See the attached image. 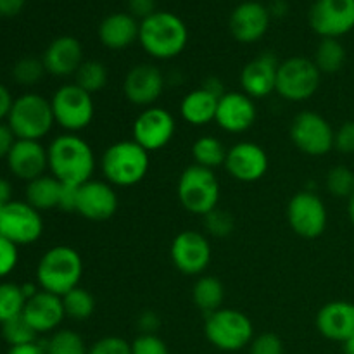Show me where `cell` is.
Here are the masks:
<instances>
[{"label":"cell","instance_id":"obj_1","mask_svg":"<svg viewBox=\"0 0 354 354\" xmlns=\"http://www.w3.org/2000/svg\"><path fill=\"white\" fill-rule=\"evenodd\" d=\"M48 169L64 185H83L95 171V156L85 138L78 133H62L47 147Z\"/></svg>","mask_w":354,"mask_h":354},{"label":"cell","instance_id":"obj_2","mask_svg":"<svg viewBox=\"0 0 354 354\" xmlns=\"http://www.w3.org/2000/svg\"><path fill=\"white\" fill-rule=\"evenodd\" d=\"M138 41L151 57L159 61L175 59L185 50L189 30L182 17L168 10H156L140 21Z\"/></svg>","mask_w":354,"mask_h":354},{"label":"cell","instance_id":"obj_3","mask_svg":"<svg viewBox=\"0 0 354 354\" xmlns=\"http://www.w3.org/2000/svg\"><path fill=\"white\" fill-rule=\"evenodd\" d=\"M83 277V259L69 245H55L40 258L37 266V283L41 290L66 296L76 289Z\"/></svg>","mask_w":354,"mask_h":354},{"label":"cell","instance_id":"obj_4","mask_svg":"<svg viewBox=\"0 0 354 354\" xmlns=\"http://www.w3.org/2000/svg\"><path fill=\"white\" fill-rule=\"evenodd\" d=\"M151 156L135 140H121L109 145L100 159V169L113 187H133L147 176Z\"/></svg>","mask_w":354,"mask_h":354},{"label":"cell","instance_id":"obj_5","mask_svg":"<svg viewBox=\"0 0 354 354\" xmlns=\"http://www.w3.org/2000/svg\"><path fill=\"white\" fill-rule=\"evenodd\" d=\"M54 111L50 100L40 93H24L14 99L7 124L19 140H38L47 137L54 127Z\"/></svg>","mask_w":354,"mask_h":354},{"label":"cell","instance_id":"obj_6","mask_svg":"<svg viewBox=\"0 0 354 354\" xmlns=\"http://www.w3.org/2000/svg\"><path fill=\"white\" fill-rule=\"evenodd\" d=\"M204 335L214 348L225 353H235L248 348L254 339L251 318L239 310L220 308L206 315Z\"/></svg>","mask_w":354,"mask_h":354},{"label":"cell","instance_id":"obj_7","mask_svg":"<svg viewBox=\"0 0 354 354\" xmlns=\"http://www.w3.org/2000/svg\"><path fill=\"white\" fill-rule=\"evenodd\" d=\"M178 201L189 213L206 216L216 209L220 203L221 189L213 169L190 165L183 169L176 185Z\"/></svg>","mask_w":354,"mask_h":354},{"label":"cell","instance_id":"obj_8","mask_svg":"<svg viewBox=\"0 0 354 354\" xmlns=\"http://www.w3.org/2000/svg\"><path fill=\"white\" fill-rule=\"evenodd\" d=\"M54 120L66 133H78L90 127L95 116L92 93L80 88L76 83L59 86L50 99Z\"/></svg>","mask_w":354,"mask_h":354},{"label":"cell","instance_id":"obj_9","mask_svg":"<svg viewBox=\"0 0 354 354\" xmlns=\"http://www.w3.org/2000/svg\"><path fill=\"white\" fill-rule=\"evenodd\" d=\"M320 82L322 73L313 59L296 55L280 62L275 92L289 102H304L318 92Z\"/></svg>","mask_w":354,"mask_h":354},{"label":"cell","instance_id":"obj_10","mask_svg":"<svg viewBox=\"0 0 354 354\" xmlns=\"http://www.w3.org/2000/svg\"><path fill=\"white\" fill-rule=\"evenodd\" d=\"M290 140L303 154L311 158L327 156L334 149L335 131L322 114L303 111L290 123Z\"/></svg>","mask_w":354,"mask_h":354},{"label":"cell","instance_id":"obj_11","mask_svg":"<svg viewBox=\"0 0 354 354\" xmlns=\"http://www.w3.org/2000/svg\"><path fill=\"white\" fill-rule=\"evenodd\" d=\"M44 234V220L40 211L26 201H10L0 209V235L12 244L28 245L37 242Z\"/></svg>","mask_w":354,"mask_h":354},{"label":"cell","instance_id":"obj_12","mask_svg":"<svg viewBox=\"0 0 354 354\" xmlns=\"http://www.w3.org/2000/svg\"><path fill=\"white\" fill-rule=\"evenodd\" d=\"M287 221L296 235L303 239H318L328 223L327 206L311 190L297 192L287 206Z\"/></svg>","mask_w":354,"mask_h":354},{"label":"cell","instance_id":"obj_13","mask_svg":"<svg viewBox=\"0 0 354 354\" xmlns=\"http://www.w3.org/2000/svg\"><path fill=\"white\" fill-rule=\"evenodd\" d=\"M175 130L176 121L173 114L162 107L152 106L135 118L131 140L137 142L151 154V152L165 149L175 137Z\"/></svg>","mask_w":354,"mask_h":354},{"label":"cell","instance_id":"obj_14","mask_svg":"<svg viewBox=\"0 0 354 354\" xmlns=\"http://www.w3.org/2000/svg\"><path fill=\"white\" fill-rule=\"evenodd\" d=\"M311 30L322 38H341L354 30V0H317L310 9Z\"/></svg>","mask_w":354,"mask_h":354},{"label":"cell","instance_id":"obj_15","mask_svg":"<svg viewBox=\"0 0 354 354\" xmlns=\"http://www.w3.org/2000/svg\"><path fill=\"white\" fill-rule=\"evenodd\" d=\"M171 261L178 272L185 275H201L211 263V244L207 237L196 230H183L173 239Z\"/></svg>","mask_w":354,"mask_h":354},{"label":"cell","instance_id":"obj_16","mask_svg":"<svg viewBox=\"0 0 354 354\" xmlns=\"http://www.w3.org/2000/svg\"><path fill=\"white\" fill-rule=\"evenodd\" d=\"M166 78L154 64H137L127 73L123 82V93L133 106L152 107L162 95Z\"/></svg>","mask_w":354,"mask_h":354},{"label":"cell","instance_id":"obj_17","mask_svg":"<svg viewBox=\"0 0 354 354\" xmlns=\"http://www.w3.org/2000/svg\"><path fill=\"white\" fill-rule=\"evenodd\" d=\"M268 154L254 142H239L227 151L225 169L242 183H254L268 171Z\"/></svg>","mask_w":354,"mask_h":354},{"label":"cell","instance_id":"obj_18","mask_svg":"<svg viewBox=\"0 0 354 354\" xmlns=\"http://www.w3.org/2000/svg\"><path fill=\"white\" fill-rule=\"evenodd\" d=\"M118 194L111 183L102 180H90L78 187V207L76 213L88 221H107L118 211Z\"/></svg>","mask_w":354,"mask_h":354},{"label":"cell","instance_id":"obj_19","mask_svg":"<svg viewBox=\"0 0 354 354\" xmlns=\"http://www.w3.org/2000/svg\"><path fill=\"white\" fill-rule=\"evenodd\" d=\"M270 21H272V14H270L268 7L256 0H248V2L239 3L232 10L228 26H230L232 37L237 41L256 44L266 35Z\"/></svg>","mask_w":354,"mask_h":354},{"label":"cell","instance_id":"obj_20","mask_svg":"<svg viewBox=\"0 0 354 354\" xmlns=\"http://www.w3.org/2000/svg\"><path fill=\"white\" fill-rule=\"evenodd\" d=\"M279 59L272 52H263L249 61L241 71L242 92L251 99H265L277 90Z\"/></svg>","mask_w":354,"mask_h":354},{"label":"cell","instance_id":"obj_21","mask_svg":"<svg viewBox=\"0 0 354 354\" xmlns=\"http://www.w3.org/2000/svg\"><path fill=\"white\" fill-rule=\"evenodd\" d=\"M258 118L254 99L244 92H227L218 102L214 123L227 133H244Z\"/></svg>","mask_w":354,"mask_h":354},{"label":"cell","instance_id":"obj_22","mask_svg":"<svg viewBox=\"0 0 354 354\" xmlns=\"http://www.w3.org/2000/svg\"><path fill=\"white\" fill-rule=\"evenodd\" d=\"M7 166L16 178L31 182V180L45 175V169H48L47 147H44L41 142L38 140H19L17 138L7 156Z\"/></svg>","mask_w":354,"mask_h":354},{"label":"cell","instance_id":"obj_23","mask_svg":"<svg viewBox=\"0 0 354 354\" xmlns=\"http://www.w3.org/2000/svg\"><path fill=\"white\" fill-rule=\"evenodd\" d=\"M41 61L48 75L59 76V78L75 76L80 66L85 62L82 41L69 35L55 38L45 48Z\"/></svg>","mask_w":354,"mask_h":354},{"label":"cell","instance_id":"obj_24","mask_svg":"<svg viewBox=\"0 0 354 354\" xmlns=\"http://www.w3.org/2000/svg\"><path fill=\"white\" fill-rule=\"evenodd\" d=\"M23 317L38 335L54 334L66 318L62 297L47 292V290H40L37 296L26 301Z\"/></svg>","mask_w":354,"mask_h":354},{"label":"cell","instance_id":"obj_25","mask_svg":"<svg viewBox=\"0 0 354 354\" xmlns=\"http://www.w3.org/2000/svg\"><path fill=\"white\" fill-rule=\"evenodd\" d=\"M315 324L325 339L346 342L354 335V304L349 301H330L318 311Z\"/></svg>","mask_w":354,"mask_h":354},{"label":"cell","instance_id":"obj_26","mask_svg":"<svg viewBox=\"0 0 354 354\" xmlns=\"http://www.w3.org/2000/svg\"><path fill=\"white\" fill-rule=\"evenodd\" d=\"M140 23L130 12H114L102 19L99 26L100 44L111 50H123L138 40Z\"/></svg>","mask_w":354,"mask_h":354},{"label":"cell","instance_id":"obj_27","mask_svg":"<svg viewBox=\"0 0 354 354\" xmlns=\"http://www.w3.org/2000/svg\"><path fill=\"white\" fill-rule=\"evenodd\" d=\"M218 102H220L218 97L199 86L183 97L180 104V114L183 121L192 127H206L216 120Z\"/></svg>","mask_w":354,"mask_h":354},{"label":"cell","instance_id":"obj_28","mask_svg":"<svg viewBox=\"0 0 354 354\" xmlns=\"http://www.w3.org/2000/svg\"><path fill=\"white\" fill-rule=\"evenodd\" d=\"M62 183L52 175H41L26 185V203L37 211H50L59 207Z\"/></svg>","mask_w":354,"mask_h":354},{"label":"cell","instance_id":"obj_29","mask_svg":"<svg viewBox=\"0 0 354 354\" xmlns=\"http://www.w3.org/2000/svg\"><path fill=\"white\" fill-rule=\"evenodd\" d=\"M192 299L194 304L203 311L204 315H209L213 311L223 308L225 299V287L216 277L203 275L196 282L192 289Z\"/></svg>","mask_w":354,"mask_h":354},{"label":"cell","instance_id":"obj_30","mask_svg":"<svg viewBox=\"0 0 354 354\" xmlns=\"http://www.w3.org/2000/svg\"><path fill=\"white\" fill-rule=\"evenodd\" d=\"M227 151L223 142L213 135H204L197 138L192 145V158L197 166H203L207 169H216L220 166H225L227 159Z\"/></svg>","mask_w":354,"mask_h":354},{"label":"cell","instance_id":"obj_31","mask_svg":"<svg viewBox=\"0 0 354 354\" xmlns=\"http://www.w3.org/2000/svg\"><path fill=\"white\" fill-rule=\"evenodd\" d=\"M313 62L320 69L322 75L339 73L346 64V48L337 38H322L315 50Z\"/></svg>","mask_w":354,"mask_h":354},{"label":"cell","instance_id":"obj_32","mask_svg":"<svg viewBox=\"0 0 354 354\" xmlns=\"http://www.w3.org/2000/svg\"><path fill=\"white\" fill-rule=\"evenodd\" d=\"M62 304H64L66 317L75 322L88 320L95 311V297L80 286L62 296Z\"/></svg>","mask_w":354,"mask_h":354},{"label":"cell","instance_id":"obj_33","mask_svg":"<svg viewBox=\"0 0 354 354\" xmlns=\"http://www.w3.org/2000/svg\"><path fill=\"white\" fill-rule=\"evenodd\" d=\"M109 73L104 62L100 61H85L75 75V83L88 93H97L107 85Z\"/></svg>","mask_w":354,"mask_h":354},{"label":"cell","instance_id":"obj_34","mask_svg":"<svg viewBox=\"0 0 354 354\" xmlns=\"http://www.w3.org/2000/svg\"><path fill=\"white\" fill-rule=\"evenodd\" d=\"M24 306H26V297L21 290V286L14 282L0 283V325L23 315Z\"/></svg>","mask_w":354,"mask_h":354},{"label":"cell","instance_id":"obj_35","mask_svg":"<svg viewBox=\"0 0 354 354\" xmlns=\"http://www.w3.org/2000/svg\"><path fill=\"white\" fill-rule=\"evenodd\" d=\"M44 344L47 354H88L82 335L68 328L55 330Z\"/></svg>","mask_w":354,"mask_h":354},{"label":"cell","instance_id":"obj_36","mask_svg":"<svg viewBox=\"0 0 354 354\" xmlns=\"http://www.w3.org/2000/svg\"><path fill=\"white\" fill-rule=\"evenodd\" d=\"M2 337L10 348H14V346H23V344L37 342L38 334L35 332V328L28 324L26 318H24L23 315H19V317L2 324Z\"/></svg>","mask_w":354,"mask_h":354},{"label":"cell","instance_id":"obj_37","mask_svg":"<svg viewBox=\"0 0 354 354\" xmlns=\"http://www.w3.org/2000/svg\"><path fill=\"white\" fill-rule=\"evenodd\" d=\"M325 187L339 199H349L354 194V171L348 166H335L327 173Z\"/></svg>","mask_w":354,"mask_h":354},{"label":"cell","instance_id":"obj_38","mask_svg":"<svg viewBox=\"0 0 354 354\" xmlns=\"http://www.w3.org/2000/svg\"><path fill=\"white\" fill-rule=\"evenodd\" d=\"M45 66L41 59L37 57H23L14 64L12 78L16 83L23 86H33L40 83V80L45 75Z\"/></svg>","mask_w":354,"mask_h":354},{"label":"cell","instance_id":"obj_39","mask_svg":"<svg viewBox=\"0 0 354 354\" xmlns=\"http://www.w3.org/2000/svg\"><path fill=\"white\" fill-rule=\"evenodd\" d=\"M204 228L209 235L218 239H225L234 232L235 220L228 211L225 209H213L204 216Z\"/></svg>","mask_w":354,"mask_h":354},{"label":"cell","instance_id":"obj_40","mask_svg":"<svg viewBox=\"0 0 354 354\" xmlns=\"http://www.w3.org/2000/svg\"><path fill=\"white\" fill-rule=\"evenodd\" d=\"M130 346L131 354H169L166 342L156 334H140Z\"/></svg>","mask_w":354,"mask_h":354},{"label":"cell","instance_id":"obj_41","mask_svg":"<svg viewBox=\"0 0 354 354\" xmlns=\"http://www.w3.org/2000/svg\"><path fill=\"white\" fill-rule=\"evenodd\" d=\"M249 354H283V342L272 332L258 335L249 344Z\"/></svg>","mask_w":354,"mask_h":354},{"label":"cell","instance_id":"obj_42","mask_svg":"<svg viewBox=\"0 0 354 354\" xmlns=\"http://www.w3.org/2000/svg\"><path fill=\"white\" fill-rule=\"evenodd\" d=\"M17 261H19L17 245L0 235V279H6L7 275H10L16 270Z\"/></svg>","mask_w":354,"mask_h":354},{"label":"cell","instance_id":"obj_43","mask_svg":"<svg viewBox=\"0 0 354 354\" xmlns=\"http://www.w3.org/2000/svg\"><path fill=\"white\" fill-rule=\"evenodd\" d=\"M88 354H131V346L124 339L109 335L99 339L92 348H88Z\"/></svg>","mask_w":354,"mask_h":354},{"label":"cell","instance_id":"obj_44","mask_svg":"<svg viewBox=\"0 0 354 354\" xmlns=\"http://www.w3.org/2000/svg\"><path fill=\"white\" fill-rule=\"evenodd\" d=\"M334 149L341 154H354V121H346L339 127L334 137Z\"/></svg>","mask_w":354,"mask_h":354},{"label":"cell","instance_id":"obj_45","mask_svg":"<svg viewBox=\"0 0 354 354\" xmlns=\"http://www.w3.org/2000/svg\"><path fill=\"white\" fill-rule=\"evenodd\" d=\"M76 207H78V187L62 183L57 209L66 211V213H76Z\"/></svg>","mask_w":354,"mask_h":354},{"label":"cell","instance_id":"obj_46","mask_svg":"<svg viewBox=\"0 0 354 354\" xmlns=\"http://www.w3.org/2000/svg\"><path fill=\"white\" fill-rule=\"evenodd\" d=\"M130 14L137 19H145L156 12V0H128Z\"/></svg>","mask_w":354,"mask_h":354},{"label":"cell","instance_id":"obj_47","mask_svg":"<svg viewBox=\"0 0 354 354\" xmlns=\"http://www.w3.org/2000/svg\"><path fill=\"white\" fill-rule=\"evenodd\" d=\"M138 328H140L142 334H156L158 328L161 327V318L154 311H144V313L138 317L137 320Z\"/></svg>","mask_w":354,"mask_h":354},{"label":"cell","instance_id":"obj_48","mask_svg":"<svg viewBox=\"0 0 354 354\" xmlns=\"http://www.w3.org/2000/svg\"><path fill=\"white\" fill-rule=\"evenodd\" d=\"M16 135L9 128V124L0 123V159H7L10 149H12L14 142H16Z\"/></svg>","mask_w":354,"mask_h":354},{"label":"cell","instance_id":"obj_49","mask_svg":"<svg viewBox=\"0 0 354 354\" xmlns=\"http://www.w3.org/2000/svg\"><path fill=\"white\" fill-rule=\"evenodd\" d=\"M26 0H0V16L14 17L23 10Z\"/></svg>","mask_w":354,"mask_h":354},{"label":"cell","instance_id":"obj_50","mask_svg":"<svg viewBox=\"0 0 354 354\" xmlns=\"http://www.w3.org/2000/svg\"><path fill=\"white\" fill-rule=\"evenodd\" d=\"M12 104H14L12 95H10L9 90L0 83V123H2V120H7L10 109H12Z\"/></svg>","mask_w":354,"mask_h":354},{"label":"cell","instance_id":"obj_51","mask_svg":"<svg viewBox=\"0 0 354 354\" xmlns=\"http://www.w3.org/2000/svg\"><path fill=\"white\" fill-rule=\"evenodd\" d=\"M7 354H47L45 351V344L40 342H31V344H23V346H14L9 348Z\"/></svg>","mask_w":354,"mask_h":354},{"label":"cell","instance_id":"obj_52","mask_svg":"<svg viewBox=\"0 0 354 354\" xmlns=\"http://www.w3.org/2000/svg\"><path fill=\"white\" fill-rule=\"evenodd\" d=\"M201 86H203L204 90H207V92H209V93H213L214 97H218V99H221V97H223L225 93H227L223 82H221L220 78H207V80H204L203 85H201Z\"/></svg>","mask_w":354,"mask_h":354},{"label":"cell","instance_id":"obj_53","mask_svg":"<svg viewBox=\"0 0 354 354\" xmlns=\"http://www.w3.org/2000/svg\"><path fill=\"white\" fill-rule=\"evenodd\" d=\"M10 201H12V185L9 180L0 176V209L6 207Z\"/></svg>","mask_w":354,"mask_h":354},{"label":"cell","instance_id":"obj_54","mask_svg":"<svg viewBox=\"0 0 354 354\" xmlns=\"http://www.w3.org/2000/svg\"><path fill=\"white\" fill-rule=\"evenodd\" d=\"M270 14L275 17H283L287 12H289V3L286 2V0H275V2L272 3V7H270Z\"/></svg>","mask_w":354,"mask_h":354},{"label":"cell","instance_id":"obj_55","mask_svg":"<svg viewBox=\"0 0 354 354\" xmlns=\"http://www.w3.org/2000/svg\"><path fill=\"white\" fill-rule=\"evenodd\" d=\"M342 349H344V354H354V335L346 342H342Z\"/></svg>","mask_w":354,"mask_h":354},{"label":"cell","instance_id":"obj_56","mask_svg":"<svg viewBox=\"0 0 354 354\" xmlns=\"http://www.w3.org/2000/svg\"><path fill=\"white\" fill-rule=\"evenodd\" d=\"M348 214H349V220H351V223L354 227V194L348 199Z\"/></svg>","mask_w":354,"mask_h":354}]
</instances>
